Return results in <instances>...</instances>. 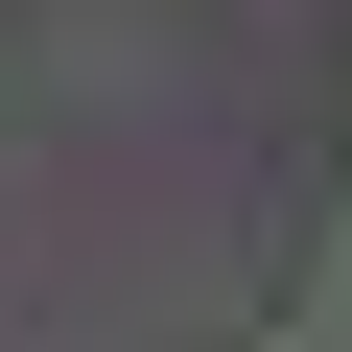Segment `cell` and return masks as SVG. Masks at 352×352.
<instances>
[{
    "label": "cell",
    "mask_w": 352,
    "mask_h": 352,
    "mask_svg": "<svg viewBox=\"0 0 352 352\" xmlns=\"http://www.w3.org/2000/svg\"><path fill=\"white\" fill-rule=\"evenodd\" d=\"M282 352H352V235L305 258V305H282Z\"/></svg>",
    "instance_id": "obj_1"
}]
</instances>
